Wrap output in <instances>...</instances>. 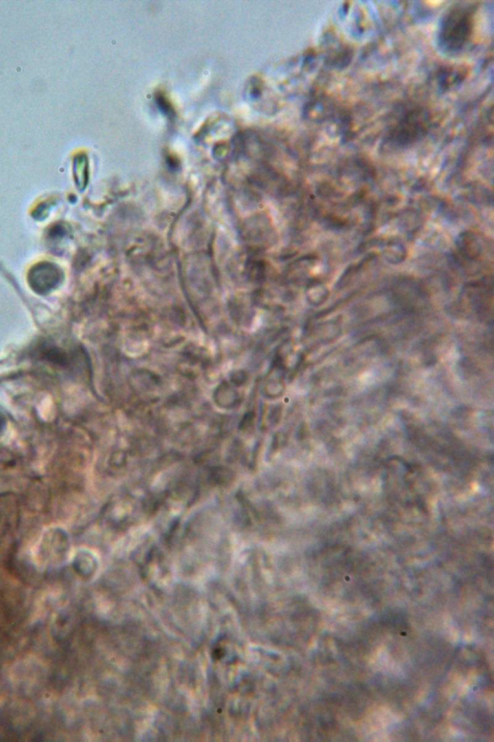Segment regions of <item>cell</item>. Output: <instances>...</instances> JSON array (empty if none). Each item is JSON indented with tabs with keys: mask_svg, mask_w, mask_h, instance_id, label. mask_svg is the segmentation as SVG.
<instances>
[{
	"mask_svg": "<svg viewBox=\"0 0 494 742\" xmlns=\"http://www.w3.org/2000/svg\"><path fill=\"white\" fill-rule=\"evenodd\" d=\"M62 273L57 266L45 262L35 266L29 273V284L39 294H48L60 284Z\"/></svg>",
	"mask_w": 494,
	"mask_h": 742,
	"instance_id": "1",
	"label": "cell"
},
{
	"mask_svg": "<svg viewBox=\"0 0 494 742\" xmlns=\"http://www.w3.org/2000/svg\"><path fill=\"white\" fill-rule=\"evenodd\" d=\"M2 426H4V421H2L1 416H0V430H1Z\"/></svg>",
	"mask_w": 494,
	"mask_h": 742,
	"instance_id": "2",
	"label": "cell"
}]
</instances>
